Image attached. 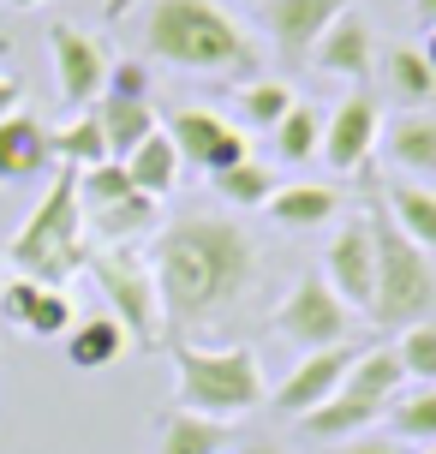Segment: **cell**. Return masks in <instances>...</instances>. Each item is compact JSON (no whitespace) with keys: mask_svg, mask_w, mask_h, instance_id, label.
Masks as SVG:
<instances>
[{"mask_svg":"<svg viewBox=\"0 0 436 454\" xmlns=\"http://www.w3.org/2000/svg\"><path fill=\"white\" fill-rule=\"evenodd\" d=\"M102 96L150 102V67H144V60H114V67H108V90H102Z\"/></svg>","mask_w":436,"mask_h":454,"instance_id":"cell-33","label":"cell"},{"mask_svg":"<svg viewBox=\"0 0 436 454\" xmlns=\"http://www.w3.org/2000/svg\"><path fill=\"white\" fill-rule=\"evenodd\" d=\"M54 161L60 168H96V161H108V137H102V126H96V114H78L72 126H60L54 132Z\"/></svg>","mask_w":436,"mask_h":454,"instance_id":"cell-28","label":"cell"},{"mask_svg":"<svg viewBox=\"0 0 436 454\" xmlns=\"http://www.w3.org/2000/svg\"><path fill=\"white\" fill-rule=\"evenodd\" d=\"M12 270L43 281V287H66L72 275L90 263L84 246V209H78V168H60V180L43 192V204L30 209V222L12 233Z\"/></svg>","mask_w":436,"mask_h":454,"instance_id":"cell-3","label":"cell"},{"mask_svg":"<svg viewBox=\"0 0 436 454\" xmlns=\"http://www.w3.org/2000/svg\"><path fill=\"white\" fill-rule=\"evenodd\" d=\"M413 12H418V24H424V30H436V0H413Z\"/></svg>","mask_w":436,"mask_h":454,"instance_id":"cell-37","label":"cell"},{"mask_svg":"<svg viewBox=\"0 0 436 454\" xmlns=\"http://www.w3.org/2000/svg\"><path fill=\"white\" fill-rule=\"evenodd\" d=\"M401 371L418 377V383H436V317L431 323H413V329H401Z\"/></svg>","mask_w":436,"mask_h":454,"instance_id":"cell-32","label":"cell"},{"mask_svg":"<svg viewBox=\"0 0 436 454\" xmlns=\"http://www.w3.org/2000/svg\"><path fill=\"white\" fill-rule=\"evenodd\" d=\"M36 294H43V281H30V275H12V281H6V294H0V311H6V317L19 323H30V305H36Z\"/></svg>","mask_w":436,"mask_h":454,"instance_id":"cell-34","label":"cell"},{"mask_svg":"<svg viewBox=\"0 0 436 454\" xmlns=\"http://www.w3.org/2000/svg\"><path fill=\"white\" fill-rule=\"evenodd\" d=\"M150 270H156L167 335H185L198 323L228 317L233 305L245 299V287H252V275H257V246L239 222L185 215V222L156 233Z\"/></svg>","mask_w":436,"mask_h":454,"instance_id":"cell-1","label":"cell"},{"mask_svg":"<svg viewBox=\"0 0 436 454\" xmlns=\"http://www.w3.org/2000/svg\"><path fill=\"white\" fill-rule=\"evenodd\" d=\"M161 132L174 137L180 161H191L198 174H222V168L252 161V137H245V126H233L228 114H215V108H180Z\"/></svg>","mask_w":436,"mask_h":454,"instance_id":"cell-9","label":"cell"},{"mask_svg":"<svg viewBox=\"0 0 436 454\" xmlns=\"http://www.w3.org/2000/svg\"><path fill=\"white\" fill-rule=\"evenodd\" d=\"M299 96L281 84V78H252V84H239V114H245V126H263V132H276L281 114L293 108Z\"/></svg>","mask_w":436,"mask_h":454,"instance_id":"cell-29","label":"cell"},{"mask_svg":"<svg viewBox=\"0 0 436 454\" xmlns=\"http://www.w3.org/2000/svg\"><path fill=\"white\" fill-rule=\"evenodd\" d=\"M346 12V0H263V24L287 60H311V48L329 24Z\"/></svg>","mask_w":436,"mask_h":454,"instance_id":"cell-14","label":"cell"},{"mask_svg":"<svg viewBox=\"0 0 436 454\" xmlns=\"http://www.w3.org/2000/svg\"><path fill=\"white\" fill-rule=\"evenodd\" d=\"M144 43L156 48V60H167V67H180V72L233 78V84H252L257 78L252 36L215 0H156L144 12Z\"/></svg>","mask_w":436,"mask_h":454,"instance_id":"cell-2","label":"cell"},{"mask_svg":"<svg viewBox=\"0 0 436 454\" xmlns=\"http://www.w3.org/2000/svg\"><path fill=\"white\" fill-rule=\"evenodd\" d=\"M383 209L394 215V227H401L418 251L436 257V192L431 185H413V180L389 185V192H383Z\"/></svg>","mask_w":436,"mask_h":454,"instance_id":"cell-21","label":"cell"},{"mask_svg":"<svg viewBox=\"0 0 436 454\" xmlns=\"http://www.w3.org/2000/svg\"><path fill=\"white\" fill-rule=\"evenodd\" d=\"M180 150H174V137L161 132H150L138 144V150H132V156H126V174H132V185H138V192H150V198H161V192H174V180H180Z\"/></svg>","mask_w":436,"mask_h":454,"instance_id":"cell-22","label":"cell"},{"mask_svg":"<svg viewBox=\"0 0 436 454\" xmlns=\"http://www.w3.org/2000/svg\"><path fill=\"white\" fill-rule=\"evenodd\" d=\"M263 209H269L281 227H323V222H335L341 192H335V185H276V198Z\"/></svg>","mask_w":436,"mask_h":454,"instance_id":"cell-23","label":"cell"},{"mask_svg":"<svg viewBox=\"0 0 436 454\" xmlns=\"http://www.w3.org/2000/svg\"><path fill=\"white\" fill-rule=\"evenodd\" d=\"M72 323H78V311H72V294H66V287H43V294H36V305H30L24 335H36V340H66Z\"/></svg>","mask_w":436,"mask_h":454,"instance_id":"cell-30","label":"cell"},{"mask_svg":"<svg viewBox=\"0 0 436 454\" xmlns=\"http://www.w3.org/2000/svg\"><path fill=\"white\" fill-rule=\"evenodd\" d=\"M370 60H377V36H370V24L346 6L341 19L329 24L317 36V48H311V67L329 72V78H365Z\"/></svg>","mask_w":436,"mask_h":454,"instance_id":"cell-15","label":"cell"},{"mask_svg":"<svg viewBox=\"0 0 436 454\" xmlns=\"http://www.w3.org/2000/svg\"><path fill=\"white\" fill-rule=\"evenodd\" d=\"M48 48H54V90L66 108H90L108 90V48L78 24H48Z\"/></svg>","mask_w":436,"mask_h":454,"instance_id":"cell-10","label":"cell"},{"mask_svg":"<svg viewBox=\"0 0 436 454\" xmlns=\"http://www.w3.org/2000/svg\"><path fill=\"white\" fill-rule=\"evenodd\" d=\"M156 215H161V198L150 192H132V198H120V204H102V209H84V233H102V239H150L156 233Z\"/></svg>","mask_w":436,"mask_h":454,"instance_id":"cell-19","label":"cell"},{"mask_svg":"<svg viewBox=\"0 0 436 454\" xmlns=\"http://www.w3.org/2000/svg\"><path fill=\"white\" fill-rule=\"evenodd\" d=\"M323 281L335 287V299L346 311H370V299H377V239H370V222H346L329 239Z\"/></svg>","mask_w":436,"mask_h":454,"instance_id":"cell-11","label":"cell"},{"mask_svg":"<svg viewBox=\"0 0 436 454\" xmlns=\"http://www.w3.org/2000/svg\"><path fill=\"white\" fill-rule=\"evenodd\" d=\"M383 72H389V96L401 102V108H431L436 102V72L431 60L418 54V48H389V60H383Z\"/></svg>","mask_w":436,"mask_h":454,"instance_id":"cell-25","label":"cell"},{"mask_svg":"<svg viewBox=\"0 0 436 454\" xmlns=\"http://www.w3.org/2000/svg\"><path fill=\"white\" fill-rule=\"evenodd\" d=\"M209 185L228 198L233 209H263L276 198V174L263 168V161H239V168H222V174H209Z\"/></svg>","mask_w":436,"mask_h":454,"instance_id":"cell-27","label":"cell"},{"mask_svg":"<svg viewBox=\"0 0 436 454\" xmlns=\"http://www.w3.org/2000/svg\"><path fill=\"white\" fill-rule=\"evenodd\" d=\"M96 126H102V137H108V156L126 161L144 137L156 132V108H150V102H126V96H102Z\"/></svg>","mask_w":436,"mask_h":454,"instance_id":"cell-20","label":"cell"},{"mask_svg":"<svg viewBox=\"0 0 436 454\" xmlns=\"http://www.w3.org/2000/svg\"><path fill=\"white\" fill-rule=\"evenodd\" d=\"M174 377H180V412H198V419H215V425H228V419L269 401L263 364H257L252 347L209 353V347L174 340Z\"/></svg>","mask_w":436,"mask_h":454,"instance_id":"cell-5","label":"cell"},{"mask_svg":"<svg viewBox=\"0 0 436 454\" xmlns=\"http://www.w3.org/2000/svg\"><path fill=\"white\" fill-rule=\"evenodd\" d=\"M353 359H359V347H353V340H341V347H323V353H305V359L293 364V377H287V383H281L269 401H276L281 412H293V419H311L323 401H335V388L346 383Z\"/></svg>","mask_w":436,"mask_h":454,"instance_id":"cell-13","label":"cell"},{"mask_svg":"<svg viewBox=\"0 0 436 454\" xmlns=\"http://www.w3.org/2000/svg\"><path fill=\"white\" fill-rule=\"evenodd\" d=\"M329 454H401L394 442H377V436H359V442H346V449H329Z\"/></svg>","mask_w":436,"mask_h":454,"instance_id":"cell-36","label":"cell"},{"mask_svg":"<svg viewBox=\"0 0 436 454\" xmlns=\"http://www.w3.org/2000/svg\"><path fill=\"white\" fill-rule=\"evenodd\" d=\"M239 454H287V449H276V442H252V449H239Z\"/></svg>","mask_w":436,"mask_h":454,"instance_id":"cell-39","label":"cell"},{"mask_svg":"<svg viewBox=\"0 0 436 454\" xmlns=\"http://www.w3.org/2000/svg\"><path fill=\"white\" fill-rule=\"evenodd\" d=\"M12 6H24V12H30V6H43V0H12Z\"/></svg>","mask_w":436,"mask_h":454,"instance_id":"cell-40","label":"cell"},{"mask_svg":"<svg viewBox=\"0 0 436 454\" xmlns=\"http://www.w3.org/2000/svg\"><path fill=\"white\" fill-rule=\"evenodd\" d=\"M401 353L394 347H370L353 359L346 371V383L335 388V401H323L311 419H305V436H317V442H341L346 431H370L383 412L394 407V388H401Z\"/></svg>","mask_w":436,"mask_h":454,"instance_id":"cell-6","label":"cell"},{"mask_svg":"<svg viewBox=\"0 0 436 454\" xmlns=\"http://www.w3.org/2000/svg\"><path fill=\"white\" fill-rule=\"evenodd\" d=\"M418 54H424V60H431V72H436V30L424 36V48H418Z\"/></svg>","mask_w":436,"mask_h":454,"instance_id":"cell-38","label":"cell"},{"mask_svg":"<svg viewBox=\"0 0 436 454\" xmlns=\"http://www.w3.org/2000/svg\"><path fill=\"white\" fill-rule=\"evenodd\" d=\"M424 454H436V442H431V449H424Z\"/></svg>","mask_w":436,"mask_h":454,"instance_id":"cell-41","label":"cell"},{"mask_svg":"<svg viewBox=\"0 0 436 454\" xmlns=\"http://www.w3.org/2000/svg\"><path fill=\"white\" fill-rule=\"evenodd\" d=\"M19 96H24V84L0 72V120H12V114H19Z\"/></svg>","mask_w":436,"mask_h":454,"instance_id":"cell-35","label":"cell"},{"mask_svg":"<svg viewBox=\"0 0 436 454\" xmlns=\"http://www.w3.org/2000/svg\"><path fill=\"white\" fill-rule=\"evenodd\" d=\"M84 270L96 275V287L108 299V317H120V329L132 335V347H150L156 353L167 340V323H161V294H156V270L144 263L138 251H90Z\"/></svg>","mask_w":436,"mask_h":454,"instance_id":"cell-7","label":"cell"},{"mask_svg":"<svg viewBox=\"0 0 436 454\" xmlns=\"http://www.w3.org/2000/svg\"><path fill=\"white\" fill-rule=\"evenodd\" d=\"M377 144L389 150V161L401 168V174H413V180H436V114H424V108L401 114Z\"/></svg>","mask_w":436,"mask_h":454,"instance_id":"cell-17","label":"cell"},{"mask_svg":"<svg viewBox=\"0 0 436 454\" xmlns=\"http://www.w3.org/2000/svg\"><path fill=\"white\" fill-rule=\"evenodd\" d=\"M276 335L293 340L299 353H323V347H341L353 335V311L335 299L323 275H299L293 294L276 305Z\"/></svg>","mask_w":436,"mask_h":454,"instance_id":"cell-8","label":"cell"},{"mask_svg":"<svg viewBox=\"0 0 436 454\" xmlns=\"http://www.w3.org/2000/svg\"><path fill=\"white\" fill-rule=\"evenodd\" d=\"M377 137H383V108H377V96H346L341 108L323 120V150L317 156L335 168V174H359L377 150Z\"/></svg>","mask_w":436,"mask_h":454,"instance_id":"cell-12","label":"cell"},{"mask_svg":"<svg viewBox=\"0 0 436 454\" xmlns=\"http://www.w3.org/2000/svg\"><path fill=\"white\" fill-rule=\"evenodd\" d=\"M317 150H323V114L311 108V102H293L276 126V156L287 161V168H305Z\"/></svg>","mask_w":436,"mask_h":454,"instance_id":"cell-26","label":"cell"},{"mask_svg":"<svg viewBox=\"0 0 436 454\" xmlns=\"http://www.w3.org/2000/svg\"><path fill=\"white\" fill-rule=\"evenodd\" d=\"M126 347H132V335L120 329V317H78L66 335V364L72 371H108V364L126 359Z\"/></svg>","mask_w":436,"mask_h":454,"instance_id":"cell-18","label":"cell"},{"mask_svg":"<svg viewBox=\"0 0 436 454\" xmlns=\"http://www.w3.org/2000/svg\"><path fill=\"white\" fill-rule=\"evenodd\" d=\"M389 425H394V436H407V442H424V449H431V442H436V388H418V395H407V401H394Z\"/></svg>","mask_w":436,"mask_h":454,"instance_id":"cell-31","label":"cell"},{"mask_svg":"<svg viewBox=\"0 0 436 454\" xmlns=\"http://www.w3.org/2000/svg\"><path fill=\"white\" fill-rule=\"evenodd\" d=\"M228 431L215 419H198V412H161L156 419V454H222Z\"/></svg>","mask_w":436,"mask_h":454,"instance_id":"cell-24","label":"cell"},{"mask_svg":"<svg viewBox=\"0 0 436 454\" xmlns=\"http://www.w3.org/2000/svg\"><path fill=\"white\" fill-rule=\"evenodd\" d=\"M48 161H54V132L43 120H30V114L0 120V185L36 180V174H48Z\"/></svg>","mask_w":436,"mask_h":454,"instance_id":"cell-16","label":"cell"},{"mask_svg":"<svg viewBox=\"0 0 436 454\" xmlns=\"http://www.w3.org/2000/svg\"><path fill=\"white\" fill-rule=\"evenodd\" d=\"M370 222V239H377V299H370L365 317L377 329H413V323H431L436 317V257L418 251L394 215L383 204L365 215Z\"/></svg>","mask_w":436,"mask_h":454,"instance_id":"cell-4","label":"cell"}]
</instances>
